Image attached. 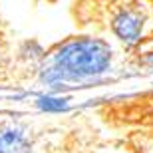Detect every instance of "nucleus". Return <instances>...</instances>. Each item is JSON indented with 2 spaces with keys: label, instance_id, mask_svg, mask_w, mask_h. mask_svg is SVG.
Returning a JSON list of instances; mask_svg holds the SVG:
<instances>
[{
  "label": "nucleus",
  "instance_id": "3",
  "mask_svg": "<svg viewBox=\"0 0 153 153\" xmlns=\"http://www.w3.org/2000/svg\"><path fill=\"white\" fill-rule=\"evenodd\" d=\"M32 135L20 121L0 123V153H32Z\"/></svg>",
  "mask_w": 153,
  "mask_h": 153
},
{
  "label": "nucleus",
  "instance_id": "5",
  "mask_svg": "<svg viewBox=\"0 0 153 153\" xmlns=\"http://www.w3.org/2000/svg\"><path fill=\"white\" fill-rule=\"evenodd\" d=\"M143 64L153 66V50H149V52H145V54H143Z\"/></svg>",
  "mask_w": 153,
  "mask_h": 153
},
{
  "label": "nucleus",
  "instance_id": "1",
  "mask_svg": "<svg viewBox=\"0 0 153 153\" xmlns=\"http://www.w3.org/2000/svg\"><path fill=\"white\" fill-rule=\"evenodd\" d=\"M114 48L102 38H70L48 54L38 70V82L48 91L62 94L72 85L97 84L111 70Z\"/></svg>",
  "mask_w": 153,
  "mask_h": 153
},
{
  "label": "nucleus",
  "instance_id": "4",
  "mask_svg": "<svg viewBox=\"0 0 153 153\" xmlns=\"http://www.w3.org/2000/svg\"><path fill=\"white\" fill-rule=\"evenodd\" d=\"M34 105L44 114H66L72 108V100H70V96H64V94L46 91V94L36 96Z\"/></svg>",
  "mask_w": 153,
  "mask_h": 153
},
{
  "label": "nucleus",
  "instance_id": "2",
  "mask_svg": "<svg viewBox=\"0 0 153 153\" xmlns=\"http://www.w3.org/2000/svg\"><path fill=\"white\" fill-rule=\"evenodd\" d=\"M145 22H147V12L143 10V6L125 4L119 6L111 18V32L119 42L131 48L141 42Z\"/></svg>",
  "mask_w": 153,
  "mask_h": 153
}]
</instances>
